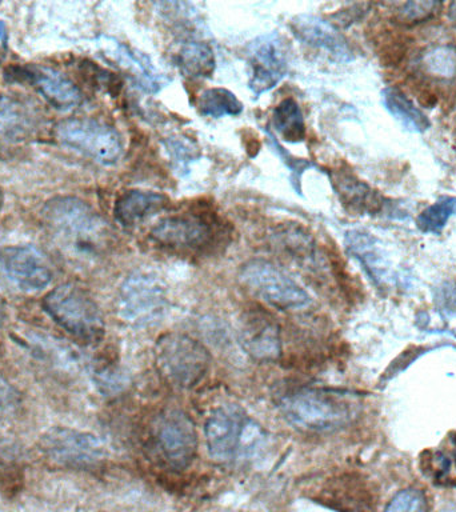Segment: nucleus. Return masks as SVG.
<instances>
[{
  "label": "nucleus",
  "mask_w": 456,
  "mask_h": 512,
  "mask_svg": "<svg viewBox=\"0 0 456 512\" xmlns=\"http://www.w3.org/2000/svg\"><path fill=\"white\" fill-rule=\"evenodd\" d=\"M438 300L444 310L456 314V284L446 282L442 287H439Z\"/></svg>",
  "instance_id": "nucleus-29"
},
{
  "label": "nucleus",
  "mask_w": 456,
  "mask_h": 512,
  "mask_svg": "<svg viewBox=\"0 0 456 512\" xmlns=\"http://www.w3.org/2000/svg\"><path fill=\"white\" fill-rule=\"evenodd\" d=\"M52 270L46 256L35 247L0 248V282L23 292H36L50 286Z\"/></svg>",
  "instance_id": "nucleus-12"
},
{
  "label": "nucleus",
  "mask_w": 456,
  "mask_h": 512,
  "mask_svg": "<svg viewBox=\"0 0 456 512\" xmlns=\"http://www.w3.org/2000/svg\"><path fill=\"white\" fill-rule=\"evenodd\" d=\"M291 30L300 42L331 56L336 62H350L354 51L334 24L319 16L303 14L291 20Z\"/></svg>",
  "instance_id": "nucleus-14"
},
{
  "label": "nucleus",
  "mask_w": 456,
  "mask_h": 512,
  "mask_svg": "<svg viewBox=\"0 0 456 512\" xmlns=\"http://www.w3.org/2000/svg\"><path fill=\"white\" fill-rule=\"evenodd\" d=\"M44 311L56 324L78 340H102L106 326L102 311L84 288L74 283L60 284L43 299Z\"/></svg>",
  "instance_id": "nucleus-4"
},
{
  "label": "nucleus",
  "mask_w": 456,
  "mask_h": 512,
  "mask_svg": "<svg viewBox=\"0 0 456 512\" xmlns=\"http://www.w3.org/2000/svg\"><path fill=\"white\" fill-rule=\"evenodd\" d=\"M331 183L346 210L356 215H380L387 210V200L363 180L348 171H334Z\"/></svg>",
  "instance_id": "nucleus-16"
},
{
  "label": "nucleus",
  "mask_w": 456,
  "mask_h": 512,
  "mask_svg": "<svg viewBox=\"0 0 456 512\" xmlns=\"http://www.w3.org/2000/svg\"><path fill=\"white\" fill-rule=\"evenodd\" d=\"M383 512H428L426 495L418 488H406L390 500Z\"/></svg>",
  "instance_id": "nucleus-26"
},
{
  "label": "nucleus",
  "mask_w": 456,
  "mask_h": 512,
  "mask_svg": "<svg viewBox=\"0 0 456 512\" xmlns=\"http://www.w3.org/2000/svg\"><path fill=\"white\" fill-rule=\"evenodd\" d=\"M3 200H4L3 199V192H2V190H0V208H2V206H3Z\"/></svg>",
  "instance_id": "nucleus-32"
},
{
  "label": "nucleus",
  "mask_w": 456,
  "mask_h": 512,
  "mask_svg": "<svg viewBox=\"0 0 456 512\" xmlns=\"http://www.w3.org/2000/svg\"><path fill=\"white\" fill-rule=\"evenodd\" d=\"M200 114L219 119L223 116H236L242 114L243 103L240 102L234 92L227 88H208L199 95L196 102Z\"/></svg>",
  "instance_id": "nucleus-23"
},
{
  "label": "nucleus",
  "mask_w": 456,
  "mask_h": 512,
  "mask_svg": "<svg viewBox=\"0 0 456 512\" xmlns=\"http://www.w3.org/2000/svg\"><path fill=\"white\" fill-rule=\"evenodd\" d=\"M55 138L78 154L112 166L123 155L122 138L110 124L88 118L64 119L55 126Z\"/></svg>",
  "instance_id": "nucleus-7"
},
{
  "label": "nucleus",
  "mask_w": 456,
  "mask_h": 512,
  "mask_svg": "<svg viewBox=\"0 0 456 512\" xmlns=\"http://www.w3.org/2000/svg\"><path fill=\"white\" fill-rule=\"evenodd\" d=\"M168 151H170L172 159L176 160V163L182 164L183 167H186L195 158L194 148L182 140H170Z\"/></svg>",
  "instance_id": "nucleus-28"
},
{
  "label": "nucleus",
  "mask_w": 456,
  "mask_h": 512,
  "mask_svg": "<svg viewBox=\"0 0 456 512\" xmlns=\"http://www.w3.org/2000/svg\"><path fill=\"white\" fill-rule=\"evenodd\" d=\"M239 335L244 351L256 360H274L282 351L278 324L266 315L247 316Z\"/></svg>",
  "instance_id": "nucleus-18"
},
{
  "label": "nucleus",
  "mask_w": 456,
  "mask_h": 512,
  "mask_svg": "<svg viewBox=\"0 0 456 512\" xmlns=\"http://www.w3.org/2000/svg\"><path fill=\"white\" fill-rule=\"evenodd\" d=\"M454 215H456V198L443 196L420 212L416 218V226L424 234L439 235Z\"/></svg>",
  "instance_id": "nucleus-25"
},
{
  "label": "nucleus",
  "mask_w": 456,
  "mask_h": 512,
  "mask_svg": "<svg viewBox=\"0 0 456 512\" xmlns=\"http://www.w3.org/2000/svg\"><path fill=\"white\" fill-rule=\"evenodd\" d=\"M154 444L172 470H186L198 454V434L190 416L182 410L163 411L154 423Z\"/></svg>",
  "instance_id": "nucleus-10"
},
{
  "label": "nucleus",
  "mask_w": 456,
  "mask_h": 512,
  "mask_svg": "<svg viewBox=\"0 0 456 512\" xmlns=\"http://www.w3.org/2000/svg\"><path fill=\"white\" fill-rule=\"evenodd\" d=\"M156 368L166 382L182 390L198 386L210 370L207 348L190 335L170 332L155 346Z\"/></svg>",
  "instance_id": "nucleus-5"
},
{
  "label": "nucleus",
  "mask_w": 456,
  "mask_h": 512,
  "mask_svg": "<svg viewBox=\"0 0 456 512\" xmlns=\"http://www.w3.org/2000/svg\"><path fill=\"white\" fill-rule=\"evenodd\" d=\"M420 66L427 75L436 79L448 80L456 76V47L440 44L428 48L420 58Z\"/></svg>",
  "instance_id": "nucleus-24"
},
{
  "label": "nucleus",
  "mask_w": 456,
  "mask_h": 512,
  "mask_svg": "<svg viewBox=\"0 0 456 512\" xmlns=\"http://www.w3.org/2000/svg\"><path fill=\"white\" fill-rule=\"evenodd\" d=\"M219 222L206 211H184L168 215L152 227L151 238L159 246L178 252H199L214 246Z\"/></svg>",
  "instance_id": "nucleus-9"
},
{
  "label": "nucleus",
  "mask_w": 456,
  "mask_h": 512,
  "mask_svg": "<svg viewBox=\"0 0 456 512\" xmlns=\"http://www.w3.org/2000/svg\"><path fill=\"white\" fill-rule=\"evenodd\" d=\"M272 127L280 138L288 143H300L306 139V123L299 104L292 98L282 100L272 112Z\"/></svg>",
  "instance_id": "nucleus-22"
},
{
  "label": "nucleus",
  "mask_w": 456,
  "mask_h": 512,
  "mask_svg": "<svg viewBox=\"0 0 456 512\" xmlns=\"http://www.w3.org/2000/svg\"><path fill=\"white\" fill-rule=\"evenodd\" d=\"M240 282L263 302L282 311H302L312 304L311 295L274 263L250 260L239 272Z\"/></svg>",
  "instance_id": "nucleus-6"
},
{
  "label": "nucleus",
  "mask_w": 456,
  "mask_h": 512,
  "mask_svg": "<svg viewBox=\"0 0 456 512\" xmlns=\"http://www.w3.org/2000/svg\"><path fill=\"white\" fill-rule=\"evenodd\" d=\"M442 4L438 2H407L399 4L398 18L403 23L418 24L434 18Z\"/></svg>",
  "instance_id": "nucleus-27"
},
{
  "label": "nucleus",
  "mask_w": 456,
  "mask_h": 512,
  "mask_svg": "<svg viewBox=\"0 0 456 512\" xmlns=\"http://www.w3.org/2000/svg\"><path fill=\"white\" fill-rule=\"evenodd\" d=\"M362 400L354 392L334 388H302L284 396L280 412L291 426L304 432H334L354 422Z\"/></svg>",
  "instance_id": "nucleus-1"
},
{
  "label": "nucleus",
  "mask_w": 456,
  "mask_h": 512,
  "mask_svg": "<svg viewBox=\"0 0 456 512\" xmlns=\"http://www.w3.org/2000/svg\"><path fill=\"white\" fill-rule=\"evenodd\" d=\"M204 434L211 458L220 463L256 459L268 443L262 424L236 404L215 408L208 416Z\"/></svg>",
  "instance_id": "nucleus-2"
},
{
  "label": "nucleus",
  "mask_w": 456,
  "mask_h": 512,
  "mask_svg": "<svg viewBox=\"0 0 456 512\" xmlns=\"http://www.w3.org/2000/svg\"><path fill=\"white\" fill-rule=\"evenodd\" d=\"M382 98L386 110L396 120H399L406 130L420 134L430 128L431 123L427 115L416 107L415 103L399 87L384 88Z\"/></svg>",
  "instance_id": "nucleus-20"
},
{
  "label": "nucleus",
  "mask_w": 456,
  "mask_h": 512,
  "mask_svg": "<svg viewBox=\"0 0 456 512\" xmlns=\"http://www.w3.org/2000/svg\"><path fill=\"white\" fill-rule=\"evenodd\" d=\"M176 64L191 79H207L214 74L216 59L214 50L207 43L186 42L175 56Z\"/></svg>",
  "instance_id": "nucleus-21"
},
{
  "label": "nucleus",
  "mask_w": 456,
  "mask_h": 512,
  "mask_svg": "<svg viewBox=\"0 0 456 512\" xmlns=\"http://www.w3.org/2000/svg\"><path fill=\"white\" fill-rule=\"evenodd\" d=\"M450 18L456 23V3H452L450 6Z\"/></svg>",
  "instance_id": "nucleus-31"
},
{
  "label": "nucleus",
  "mask_w": 456,
  "mask_h": 512,
  "mask_svg": "<svg viewBox=\"0 0 456 512\" xmlns=\"http://www.w3.org/2000/svg\"><path fill=\"white\" fill-rule=\"evenodd\" d=\"M40 451L60 466L88 467L106 456V447L98 436L67 427H54L40 438Z\"/></svg>",
  "instance_id": "nucleus-11"
},
{
  "label": "nucleus",
  "mask_w": 456,
  "mask_h": 512,
  "mask_svg": "<svg viewBox=\"0 0 456 512\" xmlns=\"http://www.w3.org/2000/svg\"><path fill=\"white\" fill-rule=\"evenodd\" d=\"M166 195L154 191L131 190L120 195L115 202L114 216L123 227H135L166 210Z\"/></svg>",
  "instance_id": "nucleus-19"
},
{
  "label": "nucleus",
  "mask_w": 456,
  "mask_h": 512,
  "mask_svg": "<svg viewBox=\"0 0 456 512\" xmlns=\"http://www.w3.org/2000/svg\"><path fill=\"white\" fill-rule=\"evenodd\" d=\"M250 82L248 87L258 98L278 86L288 72L287 51L276 34L260 36L248 52Z\"/></svg>",
  "instance_id": "nucleus-13"
},
{
  "label": "nucleus",
  "mask_w": 456,
  "mask_h": 512,
  "mask_svg": "<svg viewBox=\"0 0 456 512\" xmlns=\"http://www.w3.org/2000/svg\"><path fill=\"white\" fill-rule=\"evenodd\" d=\"M12 398H14L12 388L8 386L6 380L0 378V410L4 407L10 406Z\"/></svg>",
  "instance_id": "nucleus-30"
},
{
  "label": "nucleus",
  "mask_w": 456,
  "mask_h": 512,
  "mask_svg": "<svg viewBox=\"0 0 456 512\" xmlns=\"http://www.w3.org/2000/svg\"><path fill=\"white\" fill-rule=\"evenodd\" d=\"M42 214L59 242L79 255H98L110 242L106 220L83 200L58 196L46 203Z\"/></svg>",
  "instance_id": "nucleus-3"
},
{
  "label": "nucleus",
  "mask_w": 456,
  "mask_h": 512,
  "mask_svg": "<svg viewBox=\"0 0 456 512\" xmlns=\"http://www.w3.org/2000/svg\"><path fill=\"white\" fill-rule=\"evenodd\" d=\"M20 75L26 78L56 110L70 111L82 103V92L79 88L52 68L26 67L20 70Z\"/></svg>",
  "instance_id": "nucleus-15"
},
{
  "label": "nucleus",
  "mask_w": 456,
  "mask_h": 512,
  "mask_svg": "<svg viewBox=\"0 0 456 512\" xmlns=\"http://www.w3.org/2000/svg\"><path fill=\"white\" fill-rule=\"evenodd\" d=\"M168 310V295L162 280L151 272L135 271L119 288L118 314L130 326H155Z\"/></svg>",
  "instance_id": "nucleus-8"
},
{
  "label": "nucleus",
  "mask_w": 456,
  "mask_h": 512,
  "mask_svg": "<svg viewBox=\"0 0 456 512\" xmlns=\"http://www.w3.org/2000/svg\"><path fill=\"white\" fill-rule=\"evenodd\" d=\"M344 242L348 254L362 264L376 286L383 288L391 282V264L375 236L366 231L352 230L347 232Z\"/></svg>",
  "instance_id": "nucleus-17"
}]
</instances>
